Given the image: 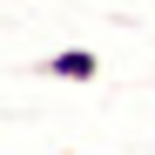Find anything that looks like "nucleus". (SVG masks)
Segmentation results:
<instances>
[{"label":"nucleus","mask_w":155,"mask_h":155,"mask_svg":"<svg viewBox=\"0 0 155 155\" xmlns=\"http://www.w3.org/2000/svg\"><path fill=\"white\" fill-rule=\"evenodd\" d=\"M34 74H47V81H101V54L94 47H54L47 61H34Z\"/></svg>","instance_id":"obj_1"}]
</instances>
